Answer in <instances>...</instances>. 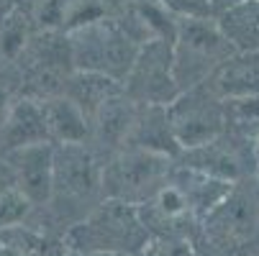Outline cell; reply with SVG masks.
Wrapping results in <instances>:
<instances>
[{"instance_id":"1","label":"cell","mask_w":259,"mask_h":256,"mask_svg":"<svg viewBox=\"0 0 259 256\" xmlns=\"http://www.w3.org/2000/svg\"><path fill=\"white\" fill-rule=\"evenodd\" d=\"M67 251L75 253H131L139 256L149 246V228L139 213V205L105 197L93 213L67 231Z\"/></svg>"},{"instance_id":"2","label":"cell","mask_w":259,"mask_h":256,"mask_svg":"<svg viewBox=\"0 0 259 256\" xmlns=\"http://www.w3.org/2000/svg\"><path fill=\"white\" fill-rule=\"evenodd\" d=\"M169 174L172 167L164 151L136 146V149L123 151L110 164H105L103 195L131 205H144L167 185Z\"/></svg>"},{"instance_id":"3","label":"cell","mask_w":259,"mask_h":256,"mask_svg":"<svg viewBox=\"0 0 259 256\" xmlns=\"http://www.w3.org/2000/svg\"><path fill=\"white\" fill-rule=\"evenodd\" d=\"M100 195H103V169L98 167L95 157L82 143H64L59 159H54L52 200H62L69 210H77L82 221L88 213H93L100 205L98 202ZM64 205L59 210H64Z\"/></svg>"},{"instance_id":"4","label":"cell","mask_w":259,"mask_h":256,"mask_svg":"<svg viewBox=\"0 0 259 256\" xmlns=\"http://www.w3.org/2000/svg\"><path fill=\"white\" fill-rule=\"evenodd\" d=\"M11 167L16 172V187L33 202L44 205L54 190V154L44 143H31L13 151Z\"/></svg>"},{"instance_id":"5","label":"cell","mask_w":259,"mask_h":256,"mask_svg":"<svg viewBox=\"0 0 259 256\" xmlns=\"http://www.w3.org/2000/svg\"><path fill=\"white\" fill-rule=\"evenodd\" d=\"M169 126H172V133L182 141V146L198 149V146L215 141L221 131V116L213 100L195 97L193 92L190 97L182 100V105H177L169 113Z\"/></svg>"},{"instance_id":"6","label":"cell","mask_w":259,"mask_h":256,"mask_svg":"<svg viewBox=\"0 0 259 256\" xmlns=\"http://www.w3.org/2000/svg\"><path fill=\"white\" fill-rule=\"evenodd\" d=\"M167 52L164 46H149L146 54L134 64V75H131V92L134 95H141L144 100L149 103H164L169 95H167V87H169V59L164 62Z\"/></svg>"},{"instance_id":"7","label":"cell","mask_w":259,"mask_h":256,"mask_svg":"<svg viewBox=\"0 0 259 256\" xmlns=\"http://www.w3.org/2000/svg\"><path fill=\"white\" fill-rule=\"evenodd\" d=\"M210 221L215 223V228L224 236L244 238L259 223V205H256V200L251 195L229 192L224 200L213 208Z\"/></svg>"},{"instance_id":"8","label":"cell","mask_w":259,"mask_h":256,"mask_svg":"<svg viewBox=\"0 0 259 256\" xmlns=\"http://www.w3.org/2000/svg\"><path fill=\"white\" fill-rule=\"evenodd\" d=\"M180 46L185 49V59L175 62V72L188 64L190 72L198 67L200 75H203V72H208L210 67L218 64L221 54H226V41L221 39L213 28L198 26V23H190L188 28H185V36H182Z\"/></svg>"},{"instance_id":"9","label":"cell","mask_w":259,"mask_h":256,"mask_svg":"<svg viewBox=\"0 0 259 256\" xmlns=\"http://www.w3.org/2000/svg\"><path fill=\"white\" fill-rule=\"evenodd\" d=\"M98 136H100V143H108V146H123L134 128H136V113H134V105L123 97H116L110 95L100 108H98Z\"/></svg>"},{"instance_id":"10","label":"cell","mask_w":259,"mask_h":256,"mask_svg":"<svg viewBox=\"0 0 259 256\" xmlns=\"http://www.w3.org/2000/svg\"><path fill=\"white\" fill-rule=\"evenodd\" d=\"M44 118L52 136H59L64 143H82L88 136L85 113L75 100H52L44 105Z\"/></svg>"},{"instance_id":"11","label":"cell","mask_w":259,"mask_h":256,"mask_svg":"<svg viewBox=\"0 0 259 256\" xmlns=\"http://www.w3.org/2000/svg\"><path fill=\"white\" fill-rule=\"evenodd\" d=\"M218 87L226 95H236V97H249L259 92V57L251 54L246 59L229 62L218 77Z\"/></svg>"},{"instance_id":"12","label":"cell","mask_w":259,"mask_h":256,"mask_svg":"<svg viewBox=\"0 0 259 256\" xmlns=\"http://www.w3.org/2000/svg\"><path fill=\"white\" fill-rule=\"evenodd\" d=\"M31 208H33V202L18 187L3 190L0 192V231L11 228V226H21L23 218L31 213Z\"/></svg>"},{"instance_id":"13","label":"cell","mask_w":259,"mask_h":256,"mask_svg":"<svg viewBox=\"0 0 259 256\" xmlns=\"http://www.w3.org/2000/svg\"><path fill=\"white\" fill-rule=\"evenodd\" d=\"M67 256H131V253H105V251H93V253H75V251H67Z\"/></svg>"},{"instance_id":"14","label":"cell","mask_w":259,"mask_h":256,"mask_svg":"<svg viewBox=\"0 0 259 256\" xmlns=\"http://www.w3.org/2000/svg\"><path fill=\"white\" fill-rule=\"evenodd\" d=\"M139 256H162V253L157 251V246H146V248H144Z\"/></svg>"},{"instance_id":"15","label":"cell","mask_w":259,"mask_h":256,"mask_svg":"<svg viewBox=\"0 0 259 256\" xmlns=\"http://www.w3.org/2000/svg\"><path fill=\"white\" fill-rule=\"evenodd\" d=\"M254 256H259V253H254Z\"/></svg>"}]
</instances>
